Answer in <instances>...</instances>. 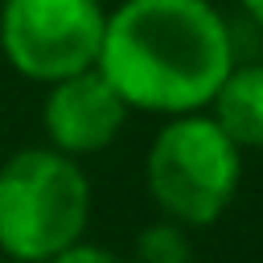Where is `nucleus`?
I'll list each match as a JSON object with an SVG mask.
<instances>
[{"mask_svg":"<svg viewBox=\"0 0 263 263\" xmlns=\"http://www.w3.org/2000/svg\"><path fill=\"white\" fill-rule=\"evenodd\" d=\"M234 33L214 0H119L95 70L136 115L205 111L234 70Z\"/></svg>","mask_w":263,"mask_h":263,"instance_id":"obj_1","label":"nucleus"},{"mask_svg":"<svg viewBox=\"0 0 263 263\" xmlns=\"http://www.w3.org/2000/svg\"><path fill=\"white\" fill-rule=\"evenodd\" d=\"M95 189L86 168L45 144L0 156V255L45 263L86 238Z\"/></svg>","mask_w":263,"mask_h":263,"instance_id":"obj_2","label":"nucleus"},{"mask_svg":"<svg viewBox=\"0 0 263 263\" xmlns=\"http://www.w3.org/2000/svg\"><path fill=\"white\" fill-rule=\"evenodd\" d=\"M238 185L242 152L205 111L160 119L144 152V189L160 218L205 230L230 214Z\"/></svg>","mask_w":263,"mask_h":263,"instance_id":"obj_3","label":"nucleus"},{"mask_svg":"<svg viewBox=\"0 0 263 263\" xmlns=\"http://www.w3.org/2000/svg\"><path fill=\"white\" fill-rule=\"evenodd\" d=\"M103 29V0H0V58L37 86L95 70Z\"/></svg>","mask_w":263,"mask_h":263,"instance_id":"obj_4","label":"nucleus"},{"mask_svg":"<svg viewBox=\"0 0 263 263\" xmlns=\"http://www.w3.org/2000/svg\"><path fill=\"white\" fill-rule=\"evenodd\" d=\"M127 115H132L127 103L115 95V86L99 70L70 74L62 82L45 86V99H41L45 148L82 164L86 156L107 152L123 136Z\"/></svg>","mask_w":263,"mask_h":263,"instance_id":"obj_5","label":"nucleus"},{"mask_svg":"<svg viewBox=\"0 0 263 263\" xmlns=\"http://www.w3.org/2000/svg\"><path fill=\"white\" fill-rule=\"evenodd\" d=\"M205 115L230 136L242 156L263 152V62H234Z\"/></svg>","mask_w":263,"mask_h":263,"instance_id":"obj_6","label":"nucleus"},{"mask_svg":"<svg viewBox=\"0 0 263 263\" xmlns=\"http://www.w3.org/2000/svg\"><path fill=\"white\" fill-rule=\"evenodd\" d=\"M127 263H193V230L156 214L148 226H140Z\"/></svg>","mask_w":263,"mask_h":263,"instance_id":"obj_7","label":"nucleus"},{"mask_svg":"<svg viewBox=\"0 0 263 263\" xmlns=\"http://www.w3.org/2000/svg\"><path fill=\"white\" fill-rule=\"evenodd\" d=\"M45 263H127V255H119L115 247H103V242H95V238H78L74 247L58 251V255L45 259Z\"/></svg>","mask_w":263,"mask_h":263,"instance_id":"obj_8","label":"nucleus"},{"mask_svg":"<svg viewBox=\"0 0 263 263\" xmlns=\"http://www.w3.org/2000/svg\"><path fill=\"white\" fill-rule=\"evenodd\" d=\"M238 8H242V16H251L263 29V0H238Z\"/></svg>","mask_w":263,"mask_h":263,"instance_id":"obj_9","label":"nucleus"}]
</instances>
